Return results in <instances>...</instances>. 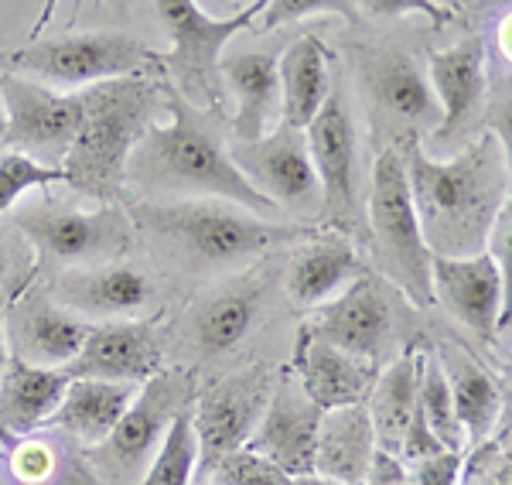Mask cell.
Segmentation results:
<instances>
[{
    "label": "cell",
    "mask_w": 512,
    "mask_h": 485,
    "mask_svg": "<svg viewBox=\"0 0 512 485\" xmlns=\"http://www.w3.org/2000/svg\"><path fill=\"white\" fill-rule=\"evenodd\" d=\"M403 164L410 202L431 257L485 253L489 229L512 192L506 154L489 130L451 158H431L417 141H410Z\"/></svg>",
    "instance_id": "6da1fadb"
},
{
    "label": "cell",
    "mask_w": 512,
    "mask_h": 485,
    "mask_svg": "<svg viewBox=\"0 0 512 485\" xmlns=\"http://www.w3.org/2000/svg\"><path fill=\"white\" fill-rule=\"evenodd\" d=\"M127 182L144 195V202H188L219 199L250 209L253 216L270 219V205L239 175L229 144L205 123L181 96H171V120L151 123L130 154Z\"/></svg>",
    "instance_id": "7a4b0ae2"
},
{
    "label": "cell",
    "mask_w": 512,
    "mask_h": 485,
    "mask_svg": "<svg viewBox=\"0 0 512 485\" xmlns=\"http://www.w3.org/2000/svg\"><path fill=\"white\" fill-rule=\"evenodd\" d=\"M82 123L62 161L65 185L113 205L127 185V164L151 127L154 86L144 79H117L82 89Z\"/></svg>",
    "instance_id": "3957f363"
},
{
    "label": "cell",
    "mask_w": 512,
    "mask_h": 485,
    "mask_svg": "<svg viewBox=\"0 0 512 485\" xmlns=\"http://www.w3.org/2000/svg\"><path fill=\"white\" fill-rule=\"evenodd\" d=\"M134 226L161 236L178 246L188 260L202 267H222L260 257L274 246L308 236L297 226L274 223V219L253 216L250 209L219 199H188V202H144L134 205Z\"/></svg>",
    "instance_id": "277c9868"
},
{
    "label": "cell",
    "mask_w": 512,
    "mask_h": 485,
    "mask_svg": "<svg viewBox=\"0 0 512 485\" xmlns=\"http://www.w3.org/2000/svg\"><path fill=\"white\" fill-rule=\"evenodd\" d=\"M369 233H373V260L414 304H434L431 294V250L420 233L414 202L407 188L403 154L386 147L373 164L369 185Z\"/></svg>",
    "instance_id": "5b68a950"
},
{
    "label": "cell",
    "mask_w": 512,
    "mask_h": 485,
    "mask_svg": "<svg viewBox=\"0 0 512 485\" xmlns=\"http://www.w3.org/2000/svg\"><path fill=\"white\" fill-rule=\"evenodd\" d=\"M14 76L35 79L48 89H93L103 82L137 79L147 65H161V55L144 41L120 31H82L24 45L7 59Z\"/></svg>",
    "instance_id": "8992f818"
},
{
    "label": "cell",
    "mask_w": 512,
    "mask_h": 485,
    "mask_svg": "<svg viewBox=\"0 0 512 485\" xmlns=\"http://www.w3.org/2000/svg\"><path fill=\"white\" fill-rule=\"evenodd\" d=\"M263 4L267 0H253L246 11L233 14V18H212L195 0H161V4H154L161 24L171 35V52L161 55V65L168 69L181 100L192 110L219 100L222 52L239 31L250 28L253 18H260Z\"/></svg>",
    "instance_id": "52a82bcc"
},
{
    "label": "cell",
    "mask_w": 512,
    "mask_h": 485,
    "mask_svg": "<svg viewBox=\"0 0 512 485\" xmlns=\"http://www.w3.org/2000/svg\"><path fill=\"white\" fill-rule=\"evenodd\" d=\"M28 246L41 260L59 263H110L127 250L134 236V219L120 205H103L96 212H79L69 205H24L14 216Z\"/></svg>",
    "instance_id": "ba28073f"
},
{
    "label": "cell",
    "mask_w": 512,
    "mask_h": 485,
    "mask_svg": "<svg viewBox=\"0 0 512 485\" xmlns=\"http://www.w3.org/2000/svg\"><path fill=\"white\" fill-rule=\"evenodd\" d=\"M195 380L188 373H168L161 369L158 376H151L140 386L137 400L123 414L117 431L103 441L96 451V462L110 479L123 485H134V475L140 468L151 465V458L158 455L164 434L175 424V417L188 414L185 404L192 400Z\"/></svg>",
    "instance_id": "9c48e42d"
},
{
    "label": "cell",
    "mask_w": 512,
    "mask_h": 485,
    "mask_svg": "<svg viewBox=\"0 0 512 485\" xmlns=\"http://www.w3.org/2000/svg\"><path fill=\"white\" fill-rule=\"evenodd\" d=\"M0 100L7 113V134L0 151H21L41 164L62 168L65 154L79 134L82 96L59 93L35 79L4 72L0 76Z\"/></svg>",
    "instance_id": "30bf717a"
},
{
    "label": "cell",
    "mask_w": 512,
    "mask_h": 485,
    "mask_svg": "<svg viewBox=\"0 0 512 485\" xmlns=\"http://www.w3.org/2000/svg\"><path fill=\"white\" fill-rule=\"evenodd\" d=\"M239 175L250 182L270 205L315 212L321 209V185L311 164L304 130L277 127L274 134L253 144H229Z\"/></svg>",
    "instance_id": "8fae6325"
},
{
    "label": "cell",
    "mask_w": 512,
    "mask_h": 485,
    "mask_svg": "<svg viewBox=\"0 0 512 485\" xmlns=\"http://www.w3.org/2000/svg\"><path fill=\"white\" fill-rule=\"evenodd\" d=\"M270 400L263 373H246L236 380L216 383L195 407L192 427L198 438V465L216 468L222 458L250 445L256 424Z\"/></svg>",
    "instance_id": "7c38bea8"
},
{
    "label": "cell",
    "mask_w": 512,
    "mask_h": 485,
    "mask_svg": "<svg viewBox=\"0 0 512 485\" xmlns=\"http://www.w3.org/2000/svg\"><path fill=\"white\" fill-rule=\"evenodd\" d=\"M164 366V352L154 322H93L79 359L69 366L72 380H110L144 386Z\"/></svg>",
    "instance_id": "4fadbf2b"
},
{
    "label": "cell",
    "mask_w": 512,
    "mask_h": 485,
    "mask_svg": "<svg viewBox=\"0 0 512 485\" xmlns=\"http://www.w3.org/2000/svg\"><path fill=\"white\" fill-rule=\"evenodd\" d=\"M321 410L311 404L308 393L294 383H284L274 397L267 400L260 424H256L250 448L253 455L267 458L270 465H277L284 475H311L315 472V448H318V427H321Z\"/></svg>",
    "instance_id": "5bb4252c"
},
{
    "label": "cell",
    "mask_w": 512,
    "mask_h": 485,
    "mask_svg": "<svg viewBox=\"0 0 512 485\" xmlns=\"http://www.w3.org/2000/svg\"><path fill=\"white\" fill-rule=\"evenodd\" d=\"M304 141L321 185V209L335 223H349L355 209V123L349 103L338 93L328 96L321 113L304 130Z\"/></svg>",
    "instance_id": "9a60e30c"
},
{
    "label": "cell",
    "mask_w": 512,
    "mask_h": 485,
    "mask_svg": "<svg viewBox=\"0 0 512 485\" xmlns=\"http://www.w3.org/2000/svg\"><path fill=\"white\" fill-rule=\"evenodd\" d=\"M154 287L137 267L120 260L96 263V267L65 270L52 284V301L76 311L79 318H103V322H123L151 304Z\"/></svg>",
    "instance_id": "2e32d148"
},
{
    "label": "cell",
    "mask_w": 512,
    "mask_h": 485,
    "mask_svg": "<svg viewBox=\"0 0 512 485\" xmlns=\"http://www.w3.org/2000/svg\"><path fill=\"white\" fill-rule=\"evenodd\" d=\"M93 322L62 308L52 298H28L7 318V345L14 359L38 369H69L79 359Z\"/></svg>",
    "instance_id": "e0dca14e"
},
{
    "label": "cell",
    "mask_w": 512,
    "mask_h": 485,
    "mask_svg": "<svg viewBox=\"0 0 512 485\" xmlns=\"http://www.w3.org/2000/svg\"><path fill=\"white\" fill-rule=\"evenodd\" d=\"M431 294L448 315L472 328L478 339L499 332L502 281L495 263L485 253L475 257H434L431 260Z\"/></svg>",
    "instance_id": "ac0fdd59"
},
{
    "label": "cell",
    "mask_w": 512,
    "mask_h": 485,
    "mask_svg": "<svg viewBox=\"0 0 512 485\" xmlns=\"http://www.w3.org/2000/svg\"><path fill=\"white\" fill-rule=\"evenodd\" d=\"M390 328V301L383 298V291H379L373 277L362 274L359 281H352L335 301H328L318 311V318L308 325V332L338 345V349L352 352V356L376 363V356L383 352L386 339H390Z\"/></svg>",
    "instance_id": "d6986e66"
},
{
    "label": "cell",
    "mask_w": 512,
    "mask_h": 485,
    "mask_svg": "<svg viewBox=\"0 0 512 485\" xmlns=\"http://www.w3.org/2000/svg\"><path fill=\"white\" fill-rule=\"evenodd\" d=\"M219 79L233 96V144H253L274 134L280 120V79L277 55L263 48H243V52L222 55Z\"/></svg>",
    "instance_id": "ffe728a7"
},
{
    "label": "cell",
    "mask_w": 512,
    "mask_h": 485,
    "mask_svg": "<svg viewBox=\"0 0 512 485\" xmlns=\"http://www.w3.org/2000/svg\"><path fill=\"white\" fill-rule=\"evenodd\" d=\"M427 76H431L437 103H441V127L434 134V144L444 147L475 120L478 106L485 100V89H489L485 45L478 38H465L444 52H434Z\"/></svg>",
    "instance_id": "44dd1931"
},
{
    "label": "cell",
    "mask_w": 512,
    "mask_h": 485,
    "mask_svg": "<svg viewBox=\"0 0 512 485\" xmlns=\"http://www.w3.org/2000/svg\"><path fill=\"white\" fill-rule=\"evenodd\" d=\"M297 376L301 390L321 410H338L352 404H366L376 386V363L359 359L338 345L318 339L308 328L297 335Z\"/></svg>",
    "instance_id": "7402d4cb"
},
{
    "label": "cell",
    "mask_w": 512,
    "mask_h": 485,
    "mask_svg": "<svg viewBox=\"0 0 512 485\" xmlns=\"http://www.w3.org/2000/svg\"><path fill=\"white\" fill-rule=\"evenodd\" d=\"M362 277V260L345 233L308 240L287 267V298L294 308H325Z\"/></svg>",
    "instance_id": "603a6c76"
},
{
    "label": "cell",
    "mask_w": 512,
    "mask_h": 485,
    "mask_svg": "<svg viewBox=\"0 0 512 485\" xmlns=\"http://www.w3.org/2000/svg\"><path fill=\"white\" fill-rule=\"evenodd\" d=\"M376 465V431L366 404L321 414L315 472L338 485H369Z\"/></svg>",
    "instance_id": "cb8c5ba5"
},
{
    "label": "cell",
    "mask_w": 512,
    "mask_h": 485,
    "mask_svg": "<svg viewBox=\"0 0 512 485\" xmlns=\"http://www.w3.org/2000/svg\"><path fill=\"white\" fill-rule=\"evenodd\" d=\"M69 383V369H38L11 356L0 380V434L28 438L41 424H52Z\"/></svg>",
    "instance_id": "d4e9b609"
},
{
    "label": "cell",
    "mask_w": 512,
    "mask_h": 485,
    "mask_svg": "<svg viewBox=\"0 0 512 485\" xmlns=\"http://www.w3.org/2000/svg\"><path fill=\"white\" fill-rule=\"evenodd\" d=\"M328 52L315 35L294 38L277 55L280 79V127L308 130L311 120L332 96V76H328Z\"/></svg>",
    "instance_id": "484cf974"
},
{
    "label": "cell",
    "mask_w": 512,
    "mask_h": 485,
    "mask_svg": "<svg viewBox=\"0 0 512 485\" xmlns=\"http://www.w3.org/2000/svg\"><path fill=\"white\" fill-rule=\"evenodd\" d=\"M137 393H140V386L134 383L72 380L59 410H55V417H52V427H62L65 434H72L82 445L99 448L117 431L123 414H127L130 404L137 400Z\"/></svg>",
    "instance_id": "4316f807"
},
{
    "label": "cell",
    "mask_w": 512,
    "mask_h": 485,
    "mask_svg": "<svg viewBox=\"0 0 512 485\" xmlns=\"http://www.w3.org/2000/svg\"><path fill=\"white\" fill-rule=\"evenodd\" d=\"M437 359H441L444 380H448L454 414H458V424L465 431V448L485 445L502 417L499 383L489 376V369L478 366L468 352L454 349V345H444Z\"/></svg>",
    "instance_id": "83f0119b"
},
{
    "label": "cell",
    "mask_w": 512,
    "mask_h": 485,
    "mask_svg": "<svg viewBox=\"0 0 512 485\" xmlns=\"http://www.w3.org/2000/svg\"><path fill=\"white\" fill-rule=\"evenodd\" d=\"M369 93L390 117L407 127L441 123V103L434 96L431 76L407 55H379L369 65Z\"/></svg>",
    "instance_id": "f1b7e54d"
},
{
    "label": "cell",
    "mask_w": 512,
    "mask_h": 485,
    "mask_svg": "<svg viewBox=\"0 0 512 485\" xmlns=\"http://www.w3.org/2000/svg\"><path fill=\"white\" fill-rule=\"evenodd\" d=\"M420 359H424V352H403L400 359H393L376 376V386L366 400L369 417H373L376 445L383 448V455L400 458L403 451V438H407L410 417H414L417 407Z\"/></svg>",
    "instance_id": "f546056e"
},
{
    "label": "cell",
    "mask_w": 512,
    "mask_h": 485,
    "mask_svg": "<svg viewBox=\"0 0 512 485\" xmlns=\"http://www.w3.org/2000/svg\"><path fill=\"white\" fill-rule=\"evenodd\" d=\"M256 311H260V284H233L212 294L195 315V339L202 352L219 356L236 349L253 328Z\"/></svg>",
    "instance_id": "4dcf8cb0"
},
{
    "label": "cell",
    "mask_w": 512,
    "mask_h": 485,
    "mask_svg": "<svg viewBox=\"0 0 512 485\" xmlns=\"http://www.w3.org/2000/svg\"><path fill=\"white\" fill-rule=\"evenodd\" d=\"M417 407H420V414H424L427 431L437 438V445L444 451L465 455V431H461L458 414H454L451 390H448V380H444V369H441V359L437 356L420 359Z\"/></svg>",
    "instance_id": "1f68e13d"
},
{
    "label": "cell",
    "mask_w": 512,
    "mask_h": 485,
    "mask_svg": "<svg viewBox=\"0 0 512 485\" xmlns=\"http://www.w3.org/2000/svg\"><path fill=\"white\" fill-rule=\"evenodd\" d=\"M198 468V438L192 427V414L175 417V424L164 434L158 455L144 468L137 485H188Z\"/></svg>",
    "instance_id": "d6a6232c"
},
{
    "label": "cell",
    "mask_w": 512,
    "mask_h": 485,
    "mask_svg": "<svg viewBox=\"0 0 512 485\" xmlns=\"http://www.w3.org/2000/svg\"><path fill=\"white\" fill-rule=\"evenodd\" d=\"M55 182H65L62 168L41 164L21 151H0V216L11 212L31 188H45Z\"/></svg>",
    "instance_id": "836d02e7"
},
{
    "label": "cell",
    "mask_w": 512,
    "mask_h": 485,
    "mask_svg": "<svg viewBox=\"0 0 512 485\" xmlns=\"http://www.w3.org/2000/svg\"><path fill=\"white\" fill-rule=\"evenodd\" d=\"M461 485H512V414L502 434L478 445L472 458H465Z\"/></svg>",
    "instance_id": "e575fe53"
},
{
    "label": "cell",
    "mask_w": 512,
    "mask_h": 485,
    "mask_svg": "<svg viewBox=\"0 0 512 485\" xmlns=\"http://www.w3.org/2000/svg\"><path fill=\"white\" fill-rule=\"evenodd\" d=\"M485 257L495 263L502 281V311H499V332L512 325V192L502 202L499 216L489 229V240H485Z\"/></svg>",
    "instance_id": "d590c367"
},
{
    "label": "cell",
    "mask_w": 512,
    "mask_h": 485,
    "mask_svg": "<svg viewBox=\"0 0 512 485\" xmlns=\"http://www.w3.org/2000/svg\"><path fill=\"white\" fill-rule=\"evenodd\" d=\"M212 482L216 485H291V475H284L267 458L253 455L250 448L233 451L229 458L212 468Z\"/></svg>",
    "instance_id": "8d00e7d4"
},
{
    "label": "cell",
    "mask_w": 512,
    "mask_h": 485,
    "mask_svg": "<svg viewBox=\"0 0 512 485\" xmlns=\"http://www.w3.org/2000/svg\"><path fill=\"white\" fill-rule=\"evenodd\" d=\"M55 448L48 441H38V438H18L11 448V472L14 479L24 482V485H41L55 475Z\"/></svg>",
    "instance_id": "74e56055"
},
{
    "label": "cell",
    "mask_w": 512,
    "mask_h": 485,
    "mask_svg": "<svg viewBox=\"0 0 512 485\" xmlns=\"http://www.w3.org/2000/svg\"><path fill=\"white\" fill-rule=\"evenodd\" d=\"M355 4H338V0H267L260 11L263 28H277L287 21H304L311 14H352Z\"/></svg>",
    "instance_id": "f35d334b"
},
{
    "label": "cell",
    "mask_w": 512,
    "mask_h": 485,
    "mask_svg": "<svg viewBox=\"0 0 512 485\" xmlns=\"http://www.w3.org/2000/svg\"><path fill=\"white\" fill-rule=\"evenodd\" d=\"M489 134L495 137V144L502 147L512 175V76H502L492 82V100H489Z\"/></svg>",
    "instance_id": "ab89813d"
},
{
    "label": "cell",
    "mask_w": 512,
    "mask_h": 485,
    "mask_svg": "<svg viewBox=\"0 0 512 485\" xmlns=\"http://www.w3.org/2000/svg\"><path fill=\"white\" fill-rule=\"evenodd\" d=\"M461 468H465V455L441 451V455L410 465L403 485H461Z\"/></svg>",
    "instance_id": "60d3db41"
},
{
    "label": "cell",
    "mask_w": 512,
    "mask_h": 485,
    "mask_svg": "<svg viewBox=\"0 0 512 485\" xmlns=\"http://www.w3.org/2000/svg\"><path fill=\"white\" fill-rule=\"evenodd\" d=\"M28 274V253H24L21 236H11L0 229V301L14 298Z\"/></svg>",
    "instance_id": "b9f144b4"
},
{
    "label": "cell",
    "mask_w": 512,
    "mask_h": 485,
    "mask_svg": "<svg viewBox=\"0 0 512 485\" xmlns=\"http://www.w3.org/2000/svg\"><path fill=\"white\" fill-rule=\"evenodd\" d=\"M362 11L376 14V18H403V14H427V18H441L444 7L427 4V0H369V4H355Z\"/></svg>",
    "instance_id": "7bdbcfd3"
},
{
    "label": "cell",
    "mask_w": 512,
    "mask_h": 485,
    "mask_svg": "<svg viewBox=\"0 0 512 485\" xmlns=\"http://www.w3.org/2000/svg\"><path fill=\"white\" fill-rule=\"evenodd\" d=\"M495 41H499L502 59H506V62L512 65V11L499 21V28H495Z\"/></svg>",
    "instance_id": "ee69618b"
},
{
    "label": "cell",
    "mask_w": 512,
    "mask_h": 485,
    "mask_svg": "<svg viewBox=\"0 0 512 485\" xmlns=\"http://www.w3.org/2000/svg\"><path fill=\"white\" fill-rule=\"evenodd\" d=\"M7 363H11V345H7V318L0 315V380L7 373Z\"/></svg>",
    "instance_id": "f6af8a7d"
},
{
    "label": "cell",
    "mask_w": 512,
    "mask_h": 485,
    "mask_svg": "<svg viewBox=\"0 0 512 485\" xmlns=\"http://www.w3.org/2000/svg\"><path fill=\"white\" fill-rule=\"evenodd\" d=\"M291 485H338L332 479H325V475L311 472V475H297V479H291Z\"/></svg>",
    "instance_id": "bcb514c9"
},
{
    "label": "cell",
    "mask_w": 512,
    "mask_h": 485,
    "mask_svg": "<svg viewBox=\"0 0 512 485\" xmlns=\"http://www.w3.org/2000/svg\"><path fill=\"white\" fill-rule=\"evenodd\" d=\"M4 134H7V113H4V100H0V147H4Z\"/></svg>",
    "instance_id": "7dc6e473"
},
{
    "label": "cell",
    "mask_w": 512,
    "mask_h": 485,
    "mask_svg": "<svg viewBox=\"0 0 512 485\" xmlns=\"http://www.w3.org/2000/svg\"><path fill=\"white\" fill-rule=\"evenodd\" d=\"M509 380H512V366H509Z\"/></svg>",
    "instance_id": "c3c4849f"
},
{
    "label": "cell",
    "mask_w": 512,
    "mask_h": 485,
    "mask_svg": "<svg viewBox=\"0 0 512 485\" xmlns=\"http://www.w3.org/2000/svg\"><path fill=\"white\" fill-rule=\"evenodd\" d=\"M0 485H4V482H0Z\"/></svg>",
    "instance_id": "681fc988"
}]
</instances>
